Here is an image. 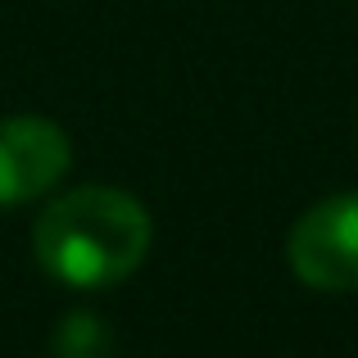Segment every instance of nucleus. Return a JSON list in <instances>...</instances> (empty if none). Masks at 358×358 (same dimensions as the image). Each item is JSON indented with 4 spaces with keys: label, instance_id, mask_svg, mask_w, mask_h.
Returning <instances> with one entry per match:
<instances>
[{
    "label": "nucleus",
    "instance_id": "3",
    "mask_svg": "<svg viewBox=\"0 0 358 358\" xmlns=\"http://www.w3.org/2000/svg\"><path fill=\"white\" fill-rule=\"evenodd\" d=\"M73 164V145L59 122L14 114L0 118V209L45 195Z\"/></svg>",
    "mask_w": 358,
    "mask_h": 358
},
{
    "label": "nucleus",
    "instance_id": "4",
    "mask_svg": "<svg viewBox=\"0 0 358 358\" xmlns=\"http://www.w3.org/2000/svg\"><path fill=\"white\" fill-rule=\"evenodd\" d=\"M50 358H114V331L96 313H69L50 336Z\"/></svg>",
    "mask_w": 358,
    "mask_h": 358
},
{
    "label": "nucleus",
    "instance_id": "2",
    "mask_svg": "<svg viewBox=\"0 0 358 358\" xmlns=\"http://www.w3.org/2000/svg\"><path fill=\"white\" fill-rule=\"evenodd\" d=\"M290 268L313 290L358 286V191L317 200L290 231Z\"/></svg>",
    "mask_w": 358,
    "mask_h": 358
},
{
    "label": "nucleus",
    "instance_id": "1",
    "mask_svg": "<svg viewBox=\"0 0 358 358\" xmlns=\"http://www.w3.org/2000/svg\"><path fill=\"white\" fill-rule=\"evenodd\" d=\"M150 213L118 186H78L41 209L32 254L55 281L78 290L118 286L150 254Z\"/></svg>",
    "mask_w": 358,
    "mask_h": 358
}]
</instances>
